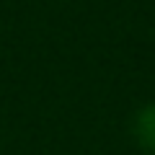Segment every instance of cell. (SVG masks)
<instances>
[{
    "label": "cell",
    "instance_id": "1",
    "mask_svg": "<svg viewBox=\"0 0 155 155\" xmlns=\"http://www.w3.org/2000/svg\"><path fill=\"white\" fill-rule=\"evenodd\" d=\"M134 134L145 150L155 153V104H147L134 116Z\"/></svg>",
    "mask_w": 155,
    "mask_h": 155
}]
</instances>
